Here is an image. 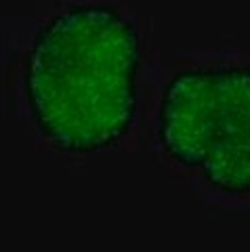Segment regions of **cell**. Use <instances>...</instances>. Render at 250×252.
Masks as SVG:
<instances>
[{
    "label": "cell",
    "instance_id": "cell-1",
    "mask_svg": "<svg viewBox=\"0 0 250 252\" xmlns=\"http://www.w3.org/2000/svg\"><path fill=\"white\" fill-rule=\"evenodd\" d=\"M23 89L38 130L67 154L116 145L139 97V34L109 4H74L38 30Z\"/></svg>",
    "mask_w": 250,
    "mask_h": 252
},
{
    "label": "cell",
    "instance_id": "cell-2",
    "mask_svg": "<svg viewBox=\"0 0 250 252\" xmlns=\"http://www.w3.org/2000/svg\"><path fill=\"white\" fill-rule=\"evenodd\" d=\"M158 139L179 166L227 195H250V67L177 72L164 86Z\"/></svg>",
    "mask_w": 250,
    "mask_h": 252
}]
</instances>
